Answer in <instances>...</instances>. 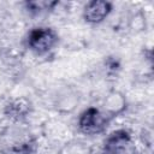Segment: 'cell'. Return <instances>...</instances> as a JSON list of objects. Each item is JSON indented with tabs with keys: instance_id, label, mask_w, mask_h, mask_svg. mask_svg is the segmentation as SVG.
Returning <instances> with one entry per match:
<instances>
[{
	"instance_id": "cell-6",
	"label": "cell",
	"mask_w": 154,
	"mask_h": 154,
	"mask_svg": "<svg viewBox=\"0 0 154 154\" xmlns=\"http://www.w3.org/2000/svg\"><path fill=\"white\" fill-rule=\"evenodd\" d=\"M31 109H32V105L30 100L22 96L8 101L5 106L4 113L7 118L13 120L14 123H22L31 113Z\"/></svg>"
},
{
	"instance_id": "cell-4",
	"label": "cell",
	"mask_w": 154,
	"mask_h": 154,
	"mask_svg": "<svg viewBox=\"0 0 154 154\" xmlns=\"http://www.w3.org/2000/svg\"><path fill=\"white\" fill-rule=\"evenodd\" d=\"M112 116H107L96 107L84 109L78 118V128L85 135H97L106 130Z\"/></svg>"
},
{
	"instance_id": "cell-7",
	"label": "cell",
	"mask_w": 154,
	"mask_h": 154,
	"mask_svg": "<svg viewBox=\"0 0 154 154\" xmlns=\"http://www.w3.org/2000/svg\"><path fill=\"white\" fill-rule=\"evenodd\" d=\"M55 5H58L57 1H26L24 4L25 10L31 16H37L48 10H53Z\"/></svg>"
},
{
	"instance_id": "cell-1",
	"label": "cell",
	"mask_w": 154,
	"mask_h": 154,
	"mask_svg": "<svg viewBox=\"0 0 154 154\" xmlns=\"http://www.w3.org/2000/svg\"><path fill=\"white\" fill-rule=\"evenodd\" d=\"M36 149V136L28 126L22 125V123H13L0 131V153L35 154Z\"/></svg>"
},
{
	"instance_id": "cell-3",
	"label": "cell",
	"mask_w": 154,
	"mask_h": 154,
	"mask_svg": "<svg viewBox=\"0 0 154 154\" xmlns=\"http://www.w3.org/2000/svg\"><path fill=\"white\" fill-rule=\"evenodd\" d=\"M102 154H140L130 132L119 129L109 134L103 141Z\"/></svg>"
},
{
	"instance_id": "cell-5",
	"label": "cell",
	"mask_w": 154,
	"mask_h": 154,
	"mask_svg": "<svg viewBox=\"0 0 154 154\" xmlns=\"http://www.w3.org/2000/svg\"><path fill=\"white\" fill-rule=\"evenodd\" d=\"M113 8L112 2L103 0H93L87 2L83 8V19L90 24H99L106 19Z\"/></svg>"
},
{
	"instance_id": "cell-2",
	"label": "cell",
	"mask_w": 154,
	"mask_h": 154,
	"mask_svg": "<svg viewBox=\"0 0 154 154\" xmlns=\"http://www.w3.org/2000/svg\"><path fill=\"white\" fill-rule=\"evenodd\" d=\"M59 41L57 31L48 26H37L29 31L26 36L28 48L37 55H43L51 52Z\"/></svg>"
}]
</instances>
